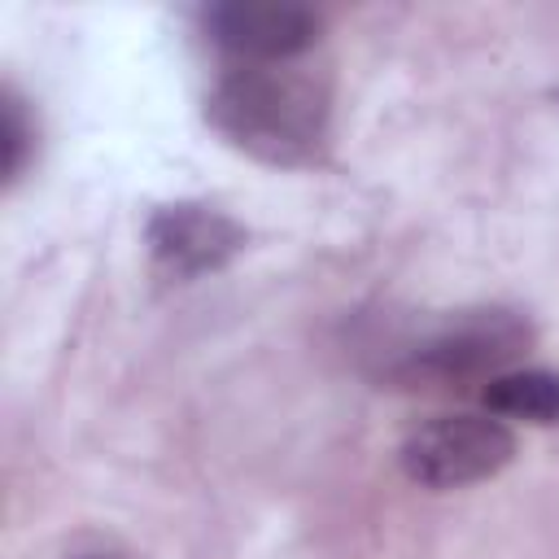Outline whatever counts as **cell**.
Wrapping results in <instances>:
<instances>
[{
    "label": "cell",
    "instance_id": "cell-3",
    "mask_svg": "<svg viewBox=\"0 0 559 559\" xmlns=\"http://www.w3.org/2000/svg\"><path fill=\"white\" fill-rule=\"evenodd\" d=\"M397 459L402 472L424 489H463L498 476L515 459V432L489 411L432 415L406 432Z\"/></svg>",
    "mask_w": 559,
    "mask_h": 559
},
{
    "label": "cell",
    "instance_id": "cell-1",
    "mask_svg": "<svg viewBox=\"0 0 559 559\" xmlns=\"http://www.w3.org/2000/svg\"><path fill=\"white\" fill-rule=\"evenodd\" d=\"M205 122L266 166H310L332 127V87L314 70L236 66L205 96Z\"/></svg>",
    "mask_w": 559,
    "mask_h": 559
},
{
    "label": "cell",
    "instance_id": "cell-8",
    "mask_svg": "<svg viewBox=\"0 0 559 559\" xmlns=\"http://www.w3.org/2000/svg\"><path fill=\"white\" fill-rule=\"evenodd\" d=\"M74 559H118V555H74Z\"/></svg>",
    "mask_w": 559,
    "mask_h": 559
},
{
    "label": "cell",
    "instance_id": "cell-7",
    "mask_svg": "<svg viewBox=\"0 0 559 559\" xmlns=\"http://www.w3.org/2000/svg\"><path fill=\"white\" fill-rule=\"evenodd\" d=\"M0 148H4V179L17 183L35 153V122L26 118V100L13 87H4L0 96Z\"/></svg>",
    "mask_w": 559,
    "mask_h": 559
},
{
    "label": "cell",
    "instance_id": "cell-5",
    "mask_svg": "<svg viewBox=\"0 0 559 559\" xmlns=\"http://www.w3.org/2000/svg\"><path fill=\"white\" fill-rule=\"evenodd\" d=\"M144 240L157 271L170 280H201L223 271L245 249V227L205 201H175L153 210Z\"/></svg>",
    "mask_w": 559,
    "mask_h": 559
},
{
    "label": "cell",
    "instance_id": "cell-4",
    "mask_svg": "<svg viewBox=\"0 0 559 559\" xmlns=\"http://www.w3.org/2000/svg\"><path fill=\"white\" fill-rule=\"evenodd\" d=\"M319 13L297 0H227L205 9V35L240 66H284L319 44Z\"/></svg>",
    "mask_w": 559,
    "mask_h": 559
},
{
    "label": "cell",
    "instance_id": "cell-6",
    "mask_svg": "<svg viewBox=\"0 0 559 559\" xmlns=\"http://www.w3.org/2000/svg\"><path fill=\"white\" fill-rule=\"evenodd\" d=\"M480 402L502 424L515 419V424L550 428V424H559V371H546V367H511V371L493 376L480 389Z\"/></svg>",
    "mask_w": 559,
    "mask_h": 559
},
{
    "label": "cell",
    "instance_id": "cell-2",
    "mask_svg": "<svg viewBox=\"0 0 559 559\" xmlns=\"http://www.w3.org/2000/svg\"><path fill=\"white\" fill-rule=\"evenodd\" d=\"M533 328L515 310H459L415 345L402 349L393 362V380L406 389H467L489 384L493 376L511 371V362L528 349Z\"/></svg>",
    "mask_w": 559,
    "mask_h": 559
}]
</instances>
